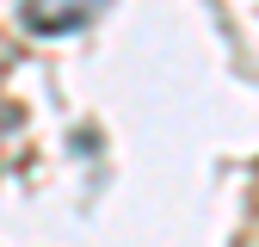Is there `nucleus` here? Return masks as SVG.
<instances>
[{"mask_svg": "<svg viewBox=\"0 0 259 247\" xmlns=\"http://www.w3.org/2000/svg\"><path fill=\"white\" fill-rule=\"evenodd\" d=\"M111 0H19V25L37 37H62V31H87Z\"/></svg>", "mask_w": 259, "mask_h": 247, "instance_id": "f257e3e1", "label": "nucleus"}]
</instances>
